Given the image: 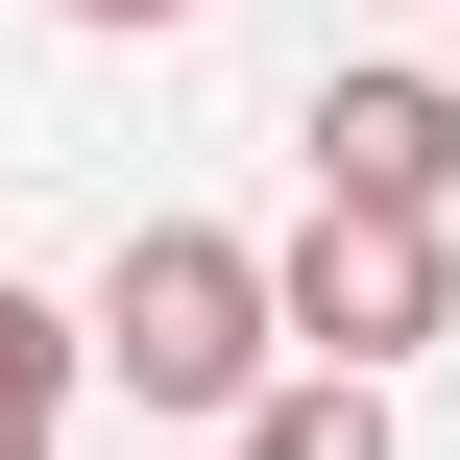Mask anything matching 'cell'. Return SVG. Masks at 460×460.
<instances>
[{"label": "cell", "mask_w": 460, "mask_h": 460, "mask_svg": "<svg viewBox=\"0 0 460 460\" xmlns=\"http://www.w3.org/2000/svg\"><path fill=\"white\" fill-rule=\"evenodd\" d=\"M243 460H412V437H388V388H340V364H291V388L243 412Z\"/></svg>", "instance_id": "5b68a950"}, {"label": "cell", "mask_w": 460, "mask_h": 460, "mask_svg": "<svg viewBox=\"0 0 460 460\" xmlns=\"http://www.w3.org/2000/svg\"><path fill=\"white\" fill-rule=\"evenodd\" d=\"M49 24H194V0H49Z\"/></svg>", "instance_id": "8992f818"}, {"label": "cell", "mask_w": 460, "mask_h": 460, "mask_svg": "<svg viewBox=\"0 0 460 460\" xmlns=\"http://www.w3.org/2000/svg\"><path fill=\"white\" fill-rule=\"evenodd\" d=\"M97 388H121V412H218V437H243V412L291 388V267H267L243 218H146V243L97 267Z\"/></svg>", "instance_id": "6da1fadb"}, {"label": "cell", "mask_w": 460, "mask_h": 460, "mask_svg": "<svg viewBox=\"0 0 460 460\" xmlns=\"http://www.w3.org/2000/svg\"><path fill=\"white\" fill-rule=\"evenodd\" d=\"M291 146H315V194H340V218H460V73H412V49L315 73V97H291Z\"/></svg>", "instance_id": "3957f363"}, {"label": "cell", "mask_w": 460, "mask_h": 460, "mask_svg": "<svg viewBox=\"0 0 460 460\" xmlns=\"http://www.w3.org/2000/svg\"><path fill=\"white\" fill-rule=\"evenodd\" d=\"M267 267H291V364H340V388H388V364L460 340V218H340L315 194Z\"/></svg>", "instance_id": "7a4b0ae2"}, {"label": "cell", "mask_w": 460, "mask_h": 460, "mask_svg": "<svg viewBox=\"0 0 460 460\" xmlns=\"http://www.w3.org/2000/svg\"><path fill=\"white\" fill-rule=\"evenodd\" d=\"M73 388H97V315L0 291V460H73Z\"/></svg>", "instance_id": "277c9868"}, {"label": "cell", "mask_w": 460, "mask_h": 460, "mask_svg": "<svg viewBox=\"0 0 460 460\" xmlns=\"http://www.w3.org/2000/svg\"><path fill=\"white\" fill-rule=\"evenodd\" d=\"M412 24H437V0H412Z\"/></svg>", "instance_id": "52a82bcc"}]
</instances>
